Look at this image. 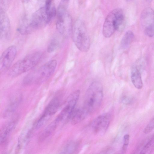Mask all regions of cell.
Segmentation results:
<instances>
[{
	"instance_id": "6da1fadb",
	"label": "cell",
	"mask_w": 154,
	"mask_h": 154,
	"mask_svg": "<svg viewBox=\"0 0 154 154\" xmlns=\"http://www.w3.org/2000/svg\"><path fill=\"white\" fill-rule=\"evenodd\" d=\"M103 97V89L99 82H93L87 89L85 94L84 107L88 113H92L100 108Z\"/></svg>"
},
{
	"instance_id": "7a4b0ae2",
	"label": "cell",
	"mask_w": 154,
	"mask_h": 154,
	"mask_svg": "<svg viewBox=\"0 0 154 154\" xmlns=\"http://www.w3.org/2000/svg\"><path fill=\"white\" fill-rule=\"evenodd\" d=\"M57 61L55 60H50L36 70L27 75L23 81L25 85L33 83H42L48 80L52 75L56 69Z\"/></svg>"
},
{
	"instance_id": "3957f363",
	"label": "cell",
	"mask_w": 154,
	"mask_h": 154,
	"mask_svg": "<svg viewBox=\"0 0 154 154\" xmlns=\"http://www.w3.org/2000/svg\"><path fill=\"white\" fill-rule=\"evenodd\" d=\"M42 55L40 52H35L17 61L10 69L9 75L15 77L31 70L39 63Z\"/></svg>"
},
{
	"instance_id": "277c9868",
	"label": "cell",
	"mask_w": 154,
	"mask_h": 154,
	"mask_svg": "<svg viewBox=\"0 0 154 154\" xmlns=\"http://www.w3.org/2000/svg\"><path fill=\"white\" fill-rule=\"evenodd\" d=\"M73 40L77 47L82 52H87L90 47V40L83 24L78 23L73 30Z\"/></svg>"
},
{
	"instance_id": "5b68a950",
	"label": "cell",
	"mask_w": 154,
	"mask_h": 154,
	"mask_svg": "<svg viewBox=\"0 0 154 154\" xmlns=\"http://www.w3.org/2000/svg\"><path fill=\"white\" fill-rule=\"evenodd\" d=\"M140 20L145 34L152 37L154 36V11L151 8H145L140 16Z\"/></svg>"
},
{
	"instance_id": "8992f818",
	"label": "cell",
	"mask_w": 154,
	"mask_h": 154,
	"mask_svg": "<svg viewBox=\"0 0 154 154\" xmlns=\"http://www.w3.org/2000/svg\"><path fill=\"white\" fill-rule=\"evenodd\" d=\"M60 101L58 97L53 98L46 107L41 116L35 123L34 126L36 129L42 127L50 117L57 111L60 105Z\"/></svg>"
},
{
	"instance_id": "52a82bcc",
	"label": "cell",
	"mask_w": 154,
	"mask_h": 154,
	"mask_svg": "<svg viewBox=\"0 0 154 154\" xmlns=\"http://www.w3.org/2000/svg\"><path fill=\"white\" fill-rule=\"evenodd\" d=\"M120 8L115 9L109 12L107 15L103 23L102 33L106 38L111 37L114 32L118 14Z\"/></svg>"
},
{
	"instance_id": "ba28073f",
	"label": "cell",
	"mask_w": 154,
	"mask_h": 154,
	"mask_svg": "<svg viewBox=\"0 0 154 154\" xmlns=\"http://www.w3.org/2000/svg\"><path fill=\"white\" fill-rule=\"evenodd\" d=\"M17 54L16 47L11 45L6 48L2 53L0 58L1 72L8 69L14 60Z\"/></svg>"
},
{
	"instance_id": "9c48e42d",
	"label": "cell",
	"mask_w": 154,
	"mask_h": 154,
	"mask_svg": "<svg viewBox=\"0 0 154 154\" xmlns=\"http://www.w3.org/2000/svg\"><path fill=\"white\" fill-rule=\"evenodd\" d=\"M110 116L108 114L100 115L94 120L92 127L94 132L102 134L107 130L109 124Z\"/></svg>"
},
{
	"instance_id": "30bf717a",
	"label": "cell",
	"mask_w": 154,
	"mask_h": 154,
	"mask_svg": "<svg viewBox=\"0 0 154 154\" xmlns=\"http://www.w3.org/2000/svg\"><path fill=\"white\" fill-rule=\"evenodd\" d=\"M11 29L10 22L7 16L2 13L1 14L0 37L2 41H7L10 37Z\"/></svg>"
},
{
	"instance_id": "8fae6325",
	"label": "cell",
	"mask_w": 154,
	"mask_h": 154,
	"mask_svg": "<svg viewBox=\"0 0 154 154\" xmlns=\"http://www.w3.org/2000/svg\"><path fill=\"white\" fill-rule=\"evenodd\" d=\"M17 120L14 119L6 123L0 131V144H3L7 140L9 136L14 129Z\"/></svg>"
},
{
	"instance_id": "7c38bea8",
	"label": "cell",
	"mask_w": 154,
	"mask_h": 154,
	"mask_svg": "<svg viewBox=\"0 0 154 154\" xmlns=\"http://www.w3.org/2000/svg\"><path fill=\"white\" fill-rule=\"evenodd\" d=\"M60 122L56 118L51 122L41 133L38 141L42 142L48 138L54 132Z\"/></svg>"
},
{
	"instance_id": "4fadbf2b",
	"label": "cell",
	"mask_w": 154,
	"mask_h": 154,
	"mask_svg": "<svg viewBox=\"0 0 154 154\" xmlns=\"http://www.w3.org/2000/svg\"><path fill=\"white\" fill-rule=\"evenodd\" d=\"M131 79L134 86L138 89H140L143 86L141 74L136 66H133L131 69Z\"/></svg>"
},
{
	"instance_id": "5bb4252c",
	"label": "cell",
	"mask_w": 154,
	"mask_h": 154,
	"mask_svg": "<svg viewBox=\"0 0 154 154\" xmlns=\"http://www.w3.org/2000/svg\"><path fill=\"white\" fill-rule=\"evenodd\" d=\"M87 113L84 108L76 110L74 109L71 119L72 124L75 125L80 122L85 118Z\"/></svg>"
},
{
	"instance_id": "9a60e30c",
	"label": "cell",
	"mask_w": 154,
	"mask_h": 154,
	"mask_svg": "<svg viewBox=\"0 0 154 154\" xmlns=\"http://www.w3.org/2000/svg\"><path fill=\"white\" fill-rule=\"evenodd\" d=\"M134 37V34L132 31L129 30L127 31L121 41V47L123 49H126L133 42Z\"/></svg>"
},
{
	"instance_id": "2e32d148",
	"label": "cell",
	"mask_w": 154,
	"mask_h": 154,
	"mask_svg": "<svg viewBox=\"0 0 154 154\" xmlns=\"http://www.w3.org/2000/svg\"><path fill=\"white\" fill-rule=\"evenodd\" d=\"M18 101V100H15L11 102L5 110L4 116H7L8 115H10L17 107L19 103Z\"/></svg>"
},
{
	"instance_id": "e0dca14e",
	"label": "cell",
	"mask_w": 154,
	"mask_h": 154,
	"mask_svg": "<svg viewBox=\"0 0 154 154\" xmlns=\"http://www.w3.org/2000/svg\"><path fill=\"white\" fill-rule=\"evenodd\" d=\"M58 45V42L57 39L52 40L48 47V52L50 53L54 52L56 49Z\"/></svg>"
},
{
	"instance_id": "ac0fdd59",
	"label": "cell",
	"mask_w": 154,
	"mask_h": 154,
	"mask_svg": "<svg viewBox=\"0 0 154 154\" xmlns=\"http://www.w3.org/2000/svg\"><path fill=\"white\" fill-rule=\"evenodd\" d=\"M129 135L128 134H125L124 136V143L121 150L122 153H125L127 150L129 141Z\"/></svg>"
},
{
	"instance_id": "d6986e66",
	"label": "cell",
	"mask_w": 154,
	"mask_h": 154,
	"mask_svg": "<svg viewBox=\"0 0 154 154\" xmlns=\"http://www.w3.org/2000/svg\"><path fill=\"white\" fill-rule=\"evenodd\" d=\"M154 129V118L150 121L143 130V132L146 134L150 132Z\"/></svg>"
},
{
	"instance_id": "ffe728a7",
	"label": "cell",
	"mask_w": 154,
	"mask_h": 154,
	"mask_svg": "<svg viewBox=\"0 0 154 154\" xmlns=\"http://www.w3.org/2000/svg\"><path fill=\"white\" fill-rule=\"evenodd\" d=\"M74 145L72 143H69L66 145L61 151V153H70L74 149Z\"/></svg>"
},
{
	"instance_id": "44dd1931",
	"label": "cell",
	"mask_w": 154,
	"mask_h": 154,
	"mask_svg": "<svg viewBox=\"0 0 154 154\" xmlns=\"http://www.w3.org/2000/svg\"><path fill=\"white\" fill-rule=\"evenodd\" d=\"M123 104L127 105L131 103L132 101V98L127 96H123L121 100Z\"/></svg>"
},
{
	"instance_id": "7402d4cb",
	"label": "cell",
	"mask_w": 154,
	"mask_h": 154,
	"mask_svg": "<svg viewBox=\"0 0 154 154\" xmlns=\"http://www.w3.org/2000/svg\"><path fill=\"white\" fill-rule=\"evenodd\" d=\"M52 0H46L45 6L47 12L51 8Z\"/></svg>"
},
{
	"instance_id": "603a6c76",
	"label": "cell",
	"mask_w": 154,
	"mask_h": 154,
	"mask_svg": "<svg viewBox=\"0 0 154 154\" xmlns=\"http://www.w3.org/2000/svg\"><path fill=\"white\" fill-rule=\"evenodd\" d=\"M29 0H23L24 2H29Z\"/></svg>"
},
{
	"instance_id": "cb8c5ba5",
	"label": "cell",
	"mask_w": 154,
	"mask_h": 154,
	"mask_svg": "<svg viewBox=\"0 0 154 154\" xmlns=\"http://www.w3.org/2000/svg\"><path fill=\"white\" fill-rule=\"evenodd\" d=\"M145 1L148 2H150L152 0H145Z\"/></svg>"
},
{
	"instance_id": "d4e9b609",
	"label": "cell",
	"mask_w": 154,
	"mask_h": 154,
	"mask_svg": "<svg viewBox=\"0 0 154 154\" xmlns=\"http://www.w3.org/2000/svg\"><path fill=\"white\" fill-rule=\"evenodd\" d=\"M127 1H131L132 0H127Z\"/></svg>"
}]
</instances>
